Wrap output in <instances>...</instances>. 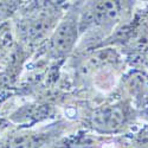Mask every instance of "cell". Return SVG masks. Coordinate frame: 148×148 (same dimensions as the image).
Instances as JSON below:
<instances>
[{
	"label": "cell",
	"instance_id": "obj_1",
	"mask_svg": "<svg viewBox=\"0 0 148 148\" xmlns=\"http://www.w3.org/2000/svg\"><path fill=\"white\" fill-rule=\"evenodd\" d=\"M77 38V20L69 16L57 26L52 36V46L58 53L69 52Z\"/></svg>",
	"mask_w": 148,
	"mask_h": 148
},
{
	"label": "cell",
	"instance_id": "obj_3",
	"mask_svg": "<svg viewBox=\"0 0 148 148\" xmlns=\"http://www.w3.org/2000/svg\"><path fill=\"white\" fill-rule=\"evenodd\" d=\"M46 141V134L23 132L10 136L1 148H40Z\"/></svg>",
	"mask_w": 148,
	"mask_h": 148
},
{
	"label": "cell",
	"instance_id": "obj_4",
	"mask_svg": "<svg viewBox=\"0 0 148 148\" xmlns=\"http://www.w3.org/2000/svg\"><path fill=\"white\" fill-rule=\"evenodd\" d=\"M119 4L115 1H96L90 10V19L95 24H110L119 17Z\"/></svg>",
	"mask_w": 148,
	"mask_h": 148
},
{
	"label": "cell",
	"instance_id": "obj_5",
	"mask_svg": "<svg viewBox=\"0 0 148 148\" xmlns=\"http://www.w3.org/2000/svg\"><path fill=\"white\" fill-rule=\"evenodd\" d=\"M50 25H51V19L50 18H47L45 16L37 17L29 24V27H27L29 36L32 37L33 39L39 38L40 36L46 33V31L50 29Z\"/></svg>",
	"mask_w": 148,
	"mask_h": 148
},
{
	"label": "cell",
	"instance_id": "obj_6",
	"mask_svg": "<svg viewBox=\"0 0 148 148\" xmlns=\"http://www.w3.org/2000/svg\"><path fill=\"white\" fill-rule=\"evenodd\" d=\"M14 3H8V1H0V20L7 18L11 14V11L14 8Z\"/></svg>",
	"mask_w": 148,
	"mask_h": 148
},
{
	"label": "cell",
	"instance_id": "obj_2",
	"mask_svg": "<svg viewBox=\"0 0 148 148\" xmlns=\"http://www.w3.org/2000/svg\"><path fill=\"white\" fill-rule=\"evenodd\" d=\"M126 121L125 109L121 106H107L98 109L92 117L94 127L102 132H115Z\"/></svg>",
	"mask_w": 148,
	"mask_h": 148
}]
</instances>
